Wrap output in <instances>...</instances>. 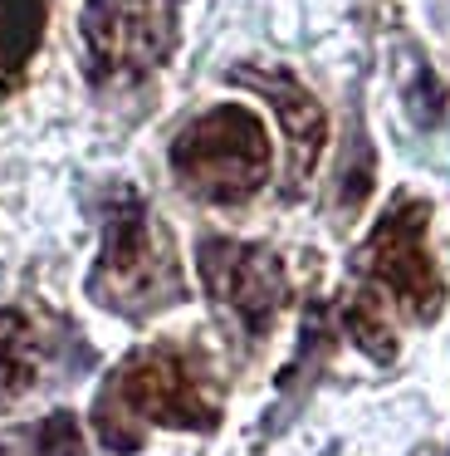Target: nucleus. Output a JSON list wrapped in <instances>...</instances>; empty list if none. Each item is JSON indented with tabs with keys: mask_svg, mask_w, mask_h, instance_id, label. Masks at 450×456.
<instances>
[{
	"mask_svg": "<svg viewBox=\"0 0 450 456\" xmlns=\"http://www.w3.org/2000/svg\"><path fill=\"white\" fill-rule=\"evenodd\" d=\"M215 397L211 373L191 348L152 344L123 358L113 378L103 383L93 403V422L113 452H137L142 427H181V432H205L215 427Z\"/></svg>",
	"mask_w": 450,
	"mask_h": 456,
	"instance_id": "f257e3e1",
	"label": "nucleus"
},
{
	"mask_svg": "<svg viewBox=\"0 0 450 456\" xmlns=\"http://www.w3.org/2000/svg\"><path fill=\"white\" fill-rule=\"evenodd\" d=\"M88 295L123 319H147L186 299L181 265L166 231L152 221L137 191H117L103 211V250L88 275Z\"/></svg>",
	"mask_w": 450,
	"mask_h": 456,
	"instance_id": "f03ea898",
	"label": "nucleus"
},
{
	"mask_svg": "<svg viewBox=\"0 0 450 456\" xmlns=\"http://www.w3.org/2000/svg\"><path fill=\"white\" fill-rule=\"evenodd\" d=\"M274 148L264 123L245 103H215L172 142V172L196 201L240 207L269 182Z\"/></svg>",
	"mask_w": 450,
	"mask_h": 456,
	"instance_id": "7ed1b4c3",
	"label": "nucleus"
},
{
	"mask_svg": "<svg viewBox=\"0 0 450 456\" xmlns=\"http://www.w3.org/2000/svg\"><path fill=\"white\" fill-rule=\"evenodd\" d=\"M426 226H430V201L416 197V191H397L358 250L362 289L397 305L416 324H436L440 309H446V275L436 270V260L426 250Z\"/></svg>",
	"mask_w": 450,
	"mask_h": 456,
	"instance_id": "20e7f679",
	"label": "nucleus"
},
{
	"mask_svg": "<svg viewBox=\"0 0 450 456\" xmlns=\"http://www.w3.org/2000/svg\"><path fill=\"white\" fill-rule=\"evenodd\" d=\"M205 295L215 299L225 319L240 329L245 338H264L279 319L284 299H289V275L284 260L269 246H245V240L205 236L196 250Z\"/></svg>",
	"mask_w": 450,
	"mask_h": 456,
	"instance_id": "39448f33",
	"label": "nucleus"
},
{
	"mask_svg": "<svg viewBox=\"0 0 450 456\" xmlns=\"http://www.w3.org/2000/svg\"><path fill=\"white\" fill-rule=\"evenodd\" d=\"M176 45V30L157 0H88L84 50L93 84H137L162 69Z\"/></svg>",
	"mask_w": 450,
	"mask_h": 456,
	"instance_id": "423d86ee",
	"label": "nucleus"
},
{
	"mask_svg": "<svg viewBox=\"0 0 450 456\" xmlns=\"http://www.w3.org/2000/svg\"><path fill=\"white\" fill-rule=\"evenodd\" d=\"M235 84H250L260 99H269V109L279 113V128L289 138V187L299 191L309 182L313 162H318L323 142H328V118H323L318 99L293 79L289 69H235Z\"/></svg>",
	"mask_w": 450,
	"mask_h": 456,
	"instance_id": "0eeeda50",
	"label": "nucleus"
},
{
	"mask_svg": "<svg viewBox=\"0 0 450 456\" xmlns=\"http://www.w3.org/2000/svg\"><path fill=\"white\" fill-rule=\"evenodd\" d=\"M29 373H35V344H29L25 319L0 314V407L25 393Z\"/></svg>",
	"mask_w": 450,
	"mask_h": 456,
	"instance_id": "6e6552de",
	"label": "nucleus"
},
{
	"mask_svg": "<svg viewBox=\"0 0 450 456\" xmlns=\"http://www.w3.org/2000/svg\"><path fill=\"white\" fill-rule=\"evenodd\" d=\"M172 5H176V0H172Z\"/></svg>",
	"mask_w": 450,
	"mask_h": 456,
	"instance_id": "1a4fd4ad",
	"label": "nucleus"
}]
</instances>
